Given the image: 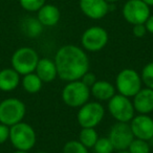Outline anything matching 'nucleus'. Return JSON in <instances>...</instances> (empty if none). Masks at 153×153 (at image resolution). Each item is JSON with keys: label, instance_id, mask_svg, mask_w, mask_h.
<instances>
[{"label": "nucleus", "instance_id": "f257e3e1", "mask_svg": "<svg viewBox=\"0 0 153 153\" xmlns=\"http://www.w3.org/2000/svg\"><path fill=\"white\" fill-rule=\"evenodd\" d=\"M58 76L66 82L80 80L89 69L88 56L81 47L74 44L63 45L55 56Z\"/></svg>", "mask_w": 153, "mask_h": 153}, {"label": "nucleus", "instance_id": "f03ea898", "mask_svg": "<svg viewBox=\"0 0 153 153\" xmlns=\"http://www.w3.org/2000/svg\"><path fill=\"white\" fill-rule=\"evenodd\" d=\"M10 140L14 148L21 151H30L37 142L35 129L27 123L20 122L10 127Z\"/></svg>", "mask_w": 153, "mask_h": 153}, {"label": "nucleus", "instance_id": "7ed1b4c3", "mask_svg": "<svg viewBox=\"0 0 153 153\" xmlns=\"http://www.w3.org/2000/svg\"><path fill=\"white\" fill-rule=\"evenodd\" d=\"M62 100L71 108H80L90 98V88L87 87L81 80L70 81L62 90Z\"/></svg>", "mask_w": 153, "mask_h": 153}, {"label": "nucleus", "instance_id": "20e7f679", "mask_svg": "<svg viewBox=\"0 0 153 153\" xmlns=\"http://www.w3.org/2000/svg\"><path fill=\"white\" fill-rule=\"evenodd\" d=\"M140 74L132 68H124L117 74L115 79V89L120 94L133 98L142 89Z\"/></svg>", "mask_w": 153, "mask_h": 153}, {"label": "nucleus", "instance_id": "39448f33", "mask_svg": "<svg viewBox=\"0 0 153 153\" xmlns=\"http://www.w3.org/2000/svg\"><path fill=\"white\" fill-rule=\"evenodd\" d=\"M26 113L25 104L16 98H9L0 102V123L11 126L22 122Z\"/></svg>", "mask_w": 153, "mask_h": 153}, {"label": "nucleus", "instance_id": "423d86ee", "mask_svg": "<svg viewBox=\"0 0 153 153\" xmlns=\"http://www.w3.org/2000/svg\"><path fill=\"white\" fill-rule=\"evenodd\" d=\"M39 56L32 47H20L12 56V68L19 74H27L35 72L39 62Z\"/></svg>", "mask_w": 153, "mask_h": 153}, {"label": "nucleus", "instance_id": "0eeeda50", "mask_svg": "<svg viewBox=\"0 0 153 153\" xmlns=\"http://www.w3.org/2000/svg\"><path fill=\"white\" fill-rule=\"evenodd\" d=\"M108 111L115 121L121 123H130L135 112L130 98L120 94H114L108 101Z\"/></svg>", "mask_w": 153, "mask_h": 153}, {"label": "nucleus", "instance_id": "6e6552de", "mask_svg": "<svg viewBox=\"0 0 153 153\" xmlns=\"http://www.w3.org/2000/svg\"><path fill=\"white\" fill-rule=\"evenodd\" d=\"M105 117V109L99 102H87L80 107L76 114L78 123L82 128H96Z\"/></svg>", "mask_w": 153, "mask_h": 153}, {"label": "nucleus", "instance_id": "1a4fd4ad", "mask_svg": "<svg viewBox=\"0 0 153 153\" xmlns=\"http://www.w3.org/2000/svg\"><path fill=\"white\" fill-rule=\"evenodd\" d=\"M108 33L102 26H91L83 33L81 37L82 46L85 51L96 53L104 48L108 43Z\"/></svg>", "mask_w": 153, "mask_h": 153}, {"label": "nucleus", "instance_id": "9d476101", "mask_svg": "<svg viewBox=\"0 0 153 153\" xmlns=\"http://www.w3.org/2000/svg\"><path fill=\"white\" fill-rule=\"evenodd\" d=\"M122 13L124 19L132 25L145 23L151 15L150 7L142 0H128L124 4Z\"/></svg>", "mask_w": 153, "mask_h": 153}, {"label": "nucleus", "instance_id": "9b49d317", "mask_svg": "<svg viewBox=\"0 0 153 153\" xmlns=\"http://www.w3.org/2000/svg\"><path fill=\"white\" fill-rule=\"evenodd\" d=\"M108 138L112 144L114 150L120 151L127 150L129 145L133 140L134 135L132 133L129 124L117 122L110 128Z\"/></svg>", "mask_w": 153, "mask_h": 153}, {"label": "nucleus", "instance_id": "f8f14e48", "mask_svg": "<svg viewBox=\"0 0 153 153\" xmlns=\"http://www.w3.org/2000/svg\"><path fill=\"white\" fill-rule=\"evenodd\" d=\"M129 125L135 138L149 140L153 136V119L149 114L136 115Z\"/></svg>", "mask_w": 153, "mask_h": 153}, {"label": "nucleus", "instance_id": "ddd939ff", "mask_svg": "<svg viewBox=\"0 0 153 153\" xmlns=\"http://www.w3.org/2000/svg\"><path fill=\"white\" fill-rule=\"evenodd\" d=\"M79 7L82 13L92 20L102 19L109 12V3L105 0H80Z\"/></svg>", "mask_w": 153, "mask_h": 153}, {"label": "nucleus", "instance_id": "4468645a", "mask_svg": "<svg viewBox=\"0 0 153 153\" xmlns=\"http://www.w3.org/2000/svg\"><path fill=\"white\" fill-rule=\"evenodd\" d=\"M134 110L138 114H149L153 111V89L151 88H142L133 97Z\"/></svg>", "mask_w": 153, "mask_h": 153}, {"label": "nucleus", "instance_id": "2eb2a0df", "mask_svg": "<svg viewBox=\"0 0 153 153\" xmlns=\"http://www.w3.org/2000/svg\"><path fill=\"white\" fill-rule=\"evenodd\" d=\"M35 72L43 83H51V82L55 81V79L58 76L55 61L49 58L39 59Z\"/></svg>", "mask_w": 153, "mask_h": 153}, {"label": "nucleus", "instance_id": "dca6fc26", "mask_svg": "<svg viewBox=\"0 0 153 153\" xmlns=\"http://www.w3.org/2000/svg\"><path fill=\"white\" fill-rule=\"evenodd\" d=\"M37 18L43 26L51 27L59 23L60 19H61V12L56 5L45 3L38 11Z\"/></svg>", "mask_w": 153, "mask_h": 153}, {"label": "nucleus", "instance_id": "f3484780", "mask_svg": "<svg viewBox=\"0 0 153 153\" xmlns=\"http://www.w3.org/2000/svg\"><path fill=\"white\" fill-rule=\"evenodd\" d=\"M20 84V74L14 68H3L0 70V90L10 92L15 90Z\"/></svg>", "mask_w": 153, "mask_h": 153}, {"label": "nucleus", "instance_id": "a211bd4d", "mask_svg": "<svg viewBox=\"0 0 153 153\" xmlns=\"http://www.w3.org/2000/svg\"><path fill=\"white\" fill-rule=\"evenodd\" d=\"M90 94L99 101H109L115 94V86L110 82L100 80L90 87Z\"/></svg>", "mask_w": 153, "mask_h": 153}, {"label": "nucleus", "instance_id": "6ab92c4d", "mask_svg": "<svg viewBox=\"0 0 153 153\" xmlns=\"http://www.w3.org/2000/svg\"><path fill=\"white\" fill-rule=\"evenodd\" d=\"M44 26L41 24L38 18L26 17L23 19L21 23V30L25 36L28 38H38L43 32Z\"/></svg>", "mask_w": 153, "mask_h": 153}, {"label": "nucleus", "instance_id": "aec40b11", "mask_svg": "<svg viewBox=\"0 0 153 153\" xmlns=\"http://www.w3.org/2000/svg\"><path fill=\"white\" fill-rule=\"evenodd\" d=\"M22 87L28 94H37L41 90L43 85V82L36 74V72L24 74L22 79Z\"/></svg>", "mask_w": 153, "mask_h": 153}, {"label": "nucleus", "instance_id": "412c9836", "mask_svg": "<svg viewBox=\"0 0 153 153\" xmlns=\"http://www.w3.org/2000/svg\"><path fill=\"white\" fill-rule=\"evenodd\" d=\"M99 138V134L94 128H82L79 134V142L87 149L92 148Z\"/></svg>", "mask_w": 153, "mask_h": 153}, {"label": "nucleus", "instance_id": "4be33fe9", "mask_svg": "<svg viewBox=\"0 0 153 153\" xmlns=\"http://www.w3.org/2000/svg\"><path fill=\"white\" fill-rule=\"evenodd\" d=\"M127 150L129 151V153H150L151 147L148 140L134 137Z\"/></svg>", "mask_w": 153, "mask_h": 153}, {"label": "nucleus", "instance_id": "5701e85b", "mask_svg": "<svg viewBox=\"0 0 153 153\" xmlns=\"http://www.w3.org/2000/svg\"><path fill=\"white\" fill-rule=\"evenodd\" d=\"M92 148L94 153H112V151L114 150L108 137H99Z\"/></svg>", "mask_w": 153, "mask_h": 153}, {"label": "nucleus", "instance_id": "b1692460", "mask_svg": "<svg viewBox=\"0 0 153 153\" xmlns=\"http://www.w3.org/2000/svg\"><path fill=\"white\" fill-rule=\"evenodd\" d=\"M140 79L146 87L153 89V62L146 64L140 74Z\"/></svg>", "mask_w": 153, "mask_h": 153}, {"label": "nucleus", "instance_id": "393cba45", "mask_svg": "<svg viewBox=\"0 0 153 153\" xmlns=\"http://www.w3.org/2000/svg\"><path fill=\"white\" fill-rule=\"evenodd\" d=\"M63 153H88V149L79 140H69L64 145Z\"/></svg>", "mask_w": 153, "mask_h": 153}, {"label": "nucleus", "instance_id": "a878e982", "mask_svg": "<svg viewBox=\"0 0 153 153\" xmlns=\"http://www.w3.org/2000/svg\"><path fill=\"white\" fill-rule=\"evenodd\" d=\"M23 10L27 12H38L45 4V0H19Z\"/></svg>", "mask_w": 153, "mask_h": 153}, {"label": "nucleus", "instance_id": "bb28decb", "mask_svg": "<svg viewBox=\"0 0 153 153\" xmlns=\"http://www.w3.org/2000/svg\"><path fill=\"white\" fill-rule=\"evenodd\" d=\"M132 34H133V36L136 37V38H143V37L146 36L147 28H146L145 23L135 24V25H133V28H132Z\"/></svg>", "mask_w": 153, "mask_h": 153}, {"label": "nucleus", "instance_id": "cd10ccee", "mask_svg": "<svg viewBox=\"0 0 153 153\" xmlns=\"http://www.w3.org/2000/svg\"><path fill=\"white\" fill-rule=\"evenodd\" d=\"M80 80H81V81L83 82V83L85 84L87 87L90 88L97 82V76H96V74H92V72L87 71Z\"/></svg>", "mask_w": 153, "mask_h": 153}, {"label": "nucleus", "instance_id": "c85d7f7f", "mask_svg": "<svg viewBox=\"0 0 153 153\" xmlns=\"http://www.w3.org/2000/svg\"><path fill=\"white\" fill-rule=\"evenodd\" d=\"M10 138V127L0 123V145L4 144Z\"/></svg>", "mask_w": 153, "mask_h": 153}, {"label": "nucleus", "instance_id": "c756f323", "mask_svg": "<svg viewBox=\"0 0 153 153\" xmlns=\"http://www.w3.org/2000/svg\"><path fill=\"white\" fill-rule=\"evenodd\" d=\"M145 25H146L147 32L153 35V15L149 16V18L147 19V21L145 22Z\"/></svg>", "mask_w": 153, "mask_h": 153}, {"label": "nucleus", "instance_id": "7c9ffc66", "mask_svg": "<svg viewBox=\"0 0 153 153\" xmlns=\"http://www.w3.org/2000/svg\"><path fill=\"white\" fill-rule=\"evenodd\" d=\"M142 1H144V2L146 3L147 5H149V7H153V0H142Z\"/></svg>", "mask_w": 153, "mask_h": 153}, {"label": "nucleus", "instance_id": "2f4dec72", "mask_svg": "<svg viewBox=\"0 0 153 153\" xmlns=\"http://www.w3.org/2000/svg\"><path fill=\"white\" fill-rule=\"evenodd\" d=\"M148 143H149V145H150V147H151V148H153V136L150 138V140H148Z\"/></svg>", "mask_w": 153, "mask_h": 153}, {"label": "nucleus", "instance_id": "473e14b6", "mask_svg": "<svg viewBox=\"0 0 153 153\" xmlns=\"http://www.w3.org/2000/svg\"><path fill=\"white\" fill-rule=\"evenodd\" d=\"M105 1H107L108 3H114V2H117L119 0H105Z\"/></svg>", "mask_w": 153, "mask_h": 153}, {"label": "nucleus", "instance_id": "72a5a7b5", "mask_svg": "<svg viewBox=\"0 0 153 153\" xmlns=\"http://www.w3.org/2000/svg\"><path fill=\"white\" fill-rule=\"evenodd\" d=\"M13 153H28V151H21V150H17Z\"/></svg>", "mask_w": 153, "mask_h": 153}, {"label": "nucleus", "instance_id": "f704fd0d", "mask_svg": "<svg viewBox=\"0 0 153 153\" xmlns=\"http://www.w3.org/2000/svg\"><path fill=\"white\" fill-rule=\"evenodd\" d=\"M117 153H129V151L128 150H120V151H117Z\"/></svg>", "mask_w": 153, "mask_h": 153}, {"label": "nucleus", "instance_id": "c9c22d12", "mask_svg": "<svg viewBox=\"0 0 153 153\" xmlns=\"http://www.w3.org/2000/svg\"><path fill=\"white\" fill-rule=\"evenodd\" d=\"M37 153H48V152H45V151H40V152H37Z\"/></svg>", "mask_w": 153, "mask_h": 153}]
</instances>
